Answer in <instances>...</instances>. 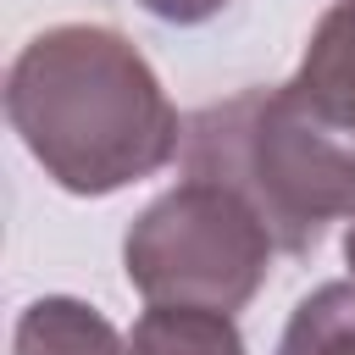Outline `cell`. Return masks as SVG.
<instances>
[{
    "label": "cell",
    "instance_id": "obj_9",
    "mask_svg": "<svg viewBox=\"0 0 355 355\" xmlns=\"http://www.w3.org/2000/svg\"><path fill=\"white\" fill-rule=\"evenodd\" d=\"M344 261H349V283H355V222H349V233H344Z\"/></svg>",
    "mask_w": 355,
    "mask_h": 355
},
{
    "label": "cell",
    "instance_id": "obj_5",
    "mask_svg": "<svg viewBox=\"0 0 355 355\" xmlns=\"http://www.w3.org/2000/svg\"><path fill=\"white\" fill-rule=\"evenodd\" d=\"M17 355H128V338L72 294H44L17 316Z\"/></svg>",
    "mask_w": 355,
    "mask_h": 355
},
{
    "label": "cell",
    "instance_id": "obj_4",
    "mask_svg": "<svg viewBox=\"0 0 355 355\" xmlns=\"http://www.w3.org/2000/svg\"><path fill=\"white\" fill-rule=\"evenodd\" d=\"M311 105H322L333 122L355 128V0H338L311 28V44L300 55V72L288 78Z\"/></svg>",
    "mask_w": 355,
    "mask_h": 355
},
{
    "label": "cell",
    "instance_id": "obj_8",
    "mask_svg": "<svg viewBox=\"0 0 355 355\" xmlns=\"http://www.w3.org/2000/svg\"><path fill=\"white\" fill-rule=\"evenodd\" d=\"M150 17L161 22H178V28H194V22H211L216 11H227L233 0H139Z\"/></svg>",
    "mask_w": 355,
    "mask_h": 355
},
{
    "label": "cell",
    "instance_id": "obj_2",
    "mask_svg": "<svg viewBox=\"0 0 355 355\" xmlns=\"http://www.w3.org/2000/svg\"><path fill=\"white\" fill-rule=\"evenodd\" d=\"M183 178L239 194L283 255H311L327 222H355V128L294 83L227 94L183 122Z\"/></svg>",
    "mask_w": 355,
    "mask_h": 355
},
{
    "label": "cell",
    "instance_id": "obj_7",
    "mask_svg": "<svg viewBox=\"0 0 355 355\" xmlns=\"http://www.w3.org/2000/svg\"><path fill=\"white\" fill-rule=\"evenodd\" d=\"M277 355H355V283H322L305 294L277 338Z\"/></svg>",
    "mask_w": 355,
    "mask_h": 355
},
{
    "label": "cell",
    "instance_id": "obj_6",
    "mask_svg": "<svg viewBox=\"0 0 355 355\" xmlns=\"http://www.w3.org/2000/svg\"><path fill=\"white\" fill-rule=\"evenodd\" d=\"M128 355H244V338L222 311L150 305L128 333Z\"/></svg>",
    "mask_w": 355,
    "mask_h": 355
},
{
    "label": "cell",
    "instance_id": "obj_1",
    "mask_svg": "<svg viewBox=\"0 0 355 355\" xmlns=\"http://www.w3.org/2000/svg\"><path fill=\"white\" fill-rule=\"evenodd\" d=\"M6 116L67 194H116L183 155V122L150 61L94 22L44 28L17 50Z\"/></svg>",
    "mask_w": 355,
    "mask_h": 355
},
{
    "label": "cell",
    "instance_id": "obj_3",
    "mask_svg": "<svg viewBox=\"0 0 355 355\" xmlns=\"http://www.w3.org/2000/svg\"><path fill=\"white\" fill-rule=\"evenodd\" d=\"M272 250V233L239 194L183 178L133 216L122 239V272L150 305L233 316L266 283Z\"/></svg>",
    "mask_w": 355,
    "mask_h": 355
}]
</instances>
